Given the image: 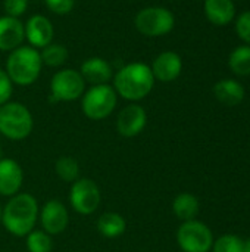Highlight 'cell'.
I'll return each instance as SVG.
<instances>
[{"label":"cell","instance_id":"1","mask_svg":"<svg viewBox=\"0 0 250 252\" xmlns=\"http://www.w3.org/2000/svg\"><path fill=\"white\" fill-rule=\"evenodd\" d=\"M155 86V77L147 63L131 62L118 69L113 75V89L125 100L137 102L144 99Z\"/></svg>","mask_w":250,"mask_h":252},{"label":"cell","instance_id":"2","mask_svg":"<svg viewBox=\"0 0 250 252\" xmlns=\"http://www.w3.org/2000/svg\"><path fill=\"white\" fill-rule=\"evenodd\" d=\"M38 217L37 199L29 193H16L4 205L1 211V223L4 229L18 238L27 236L34 230Z\"/></svg>","mask_w":250,"mask_h":252},{"label":"cell","instance_id":"3","mask_svg":"<svg viewBox=\"0 0 250 252\" xmlns=\"http://www.w3.org/2000/svg\"><path fill=\"white\" fill-rule=\"evenodd\" d=\"M43 62L40 52L31 46H19L6 59V72L13 84L31 86L41 74Z\"/></svg>","mask_w":250,"mask_h":252},{"label":"cell","instance_id":"4","mask_svg":"<svg viewBox=\"0 0 250 252\" xmlns=\"http://www.w3.org/2000/svg\"><path fill=\"white\" fill-rule=\"evenodd\" d=\"M32 115L19 102H7L0 106V134L9 140H24L32 131Z\"/></svg>","mask_w":250,"mask_h":252},{"label":"cell","instance_id":"5","mask_svg":"<svg viewBox=\"0 0 250 252\" xmlns=\"http://www.w3.org/2000/svg\"><path fill=\"white\" fill-rule=\"evenodd\" d=\"M81 97V109L84 115L94 121L109 117L118 103V94L113 86L109 84L91 86Z\"/></svg>","mask_w":250,"mask_h":252},{"label":"cell","instance_id":"6","mask_svg":"<svg viewBox=\"0 0 250 252\" xmlns=\"http://www.w3.org/2000/svg\"><path fill=\"white\" fill-rule=\"evenodd\" d=\"M134 25L144 37H162L174 30L175 16L164 6H147L139 10L134 18Z\"/></svg>","mask_w":250,"mask_h":252},{"label":"cell","instance_id":"7","mask_svg":"<svg viewBox=\"0 0 250 252\" xmlns=\"http://www.w3.org/2000/svg\"><path fill=\"white\" fill-rule=\"evenodd\" d=\"M85 92V81L80 71L59 69L50 80L52 99L56 102H72L80 99Z\"/></svg>","mask_w":250,"mask_h":252},{"label":"cell","instance_id":"8","mask_svg":"<svg viewBox=\"0 0 250 252\" xmlns=\"http://www.w3.org/2000/svg\"><path fill=\"white\" fill-rule=\"evenodd\" d=\"M177 242L184 252H208L214 245V236L202 221L189 220L180 226Z\"/></svg>","mask_w":250,"mask_h":252},{"label":"cell","instance_id":"9","mask_svg":"<svg viewBox=\"0 0 250 252\" xmlns=\"http://www.w3.org/2000/svg\"><path fill=\"white\" fill-rule=\"evenodd\" d=\"M69 202L72 208L84 216L93 214L100 204L99 186L91 179H78L69 190Z\"/></svg>","mask_w":250,"mask_h":252},{"label":"cell","instance_id":"10","mask_svg":"<svg viewBox=\"0 0 250 252\" xmlns=\"http://www.w3.org/2000/svg\"><path fill=\"white\" fill-rule=\"evenodd\" d=\"M25 28V40L34 49H43L53 43L55 28L52 21L44 15H32L24 24Z\"/></svg>","mask_w":250,"mask_h":252},{"label":"cell","instance_id":"11","mask_svg":"<svg viewBox=\"0 0 250 252\" xmlns=\"http://www.w3.org/2000/svg\"><path fill=\"white\" fill-rule=\"evenodd\" d=\"M147 123V114L143 106L137 103L127 105L116 118V130L122 137H136L140 134Z\"/></svg>","mask_w":250,"mask_h":252},{"label":"cell","instance_id":"12","mask_svg":"<svg viewBox=\"0 0 250 252\" xmlns=\"http://www.w3.org/2000/svg\"><path fill=\"white\" fill-rule=\"evenodd\" d=\"M40 220L46 233L59 235L68 227L69 214H68L66 207L60 201L52 199L44 204L41 214H40Z\"/></svg>","mask_w":250,"mask_h":252},{"label":"cell","instance_id":"13","mask_svg":"<svg viewBox=\"0 0 250 252\" xmlns=\"http://www.w3.org/2000/svg\"><path fill=\"white\" fill-rule=\"evenodd\" d=\"M150 69L155 80H159L162 83H171L180 77L183 71V59L177 52H162L153 59Z\"/></svg>","mask_w":250,"mask_h":252},{"label":"cell","instance_id":"14","mask_svg":"<svg viewBox=\"0 0 250 252\" xmlns=\"http://www.w3.org/2000/svg\"><path fill=\"white\" fill-rule=\"evenodd\" d=\"M25 40L24 22L13 16H0V52H12Z\"/></svg>","mask_w":250,"mask_h":252},{"label":"cell","instance_id":"15","mask_svg":"<svg viewBox=\"0 0 250 252\" xmlns=\"http://www.w3.org/2000/svg\"><path fill=\"white\" fill-rule=\"evenodd\" d=\"M24 182V173L21 165L10 159L1 158L0 159V195L3 196H13L19 192Z\"/></svg>","mask_w":250,"mask_h":252},{"label":"cell","instance_id":"16","mask_svg":"<svg viewBox=\"0 0 250 252\" xmlns=\"http://www.w3.org/2000/svg\"><path fill=\"white\" fill-rule=\"evenodd\" d=\"M80 74L83 75L84 81L90 83L91 86L108 84V81L113 78L112 65L100 56H93L84 61L81 63Z\"/></svg>","mask_w":250,"mask_h":252},{"label":"cell","instance_id":"17","mask_svg":"<svg viewBox=\"0 0 250 252\" xmlns=\"http://www.w3.org/2000/svg\"><path fill=\"white\" fill-rule=\"evenodd\" d=\"M203 9L208 21L218 27L228 25L236 16L233 0H205Z\"/></svg>","mask_w":250,"mask_h":252},{"label":"cell","instance_id":"18","mask_svg":"<svg viewBox=\"0 0 250 252\" xmlns=\"http://www.w3.org/2000/svg\"><path fill=\"white\" fill-rule=\"evenodd\" d=\"M214 94L221 103L236 106L245 99V87L237 80L225 78L214 86Z\"/></svg>","mask_w":250,"mask_h":252},{"label":"cell","instance_id":"19","mask_svg":"<svg viewBox=\"0 0 250 252\" xmlns=\"http://www.w3.org/2000/svg\"><path fill=\"white\" fill-rule=\"evenodd\" d=\"M127 229L124 217L118 213H105L97 220V230L105 238H118Z\"/></svg>","mask_w":250,"mask_h":252},{"label":"cell","instance_id":"20","mask_svg":"<svg viewBox=\"0 0 250 252\" xmlns=\"http://www.w3.org/2000/svg\"><path fill=\"white\" fill-rule=\"evenodd\" d=\"M172 211L183 221L194 220L199 213V201L192 193H180L172 202Z\"/></svg>","mask_w":250,"mask_h":252},{"label":"cell","instance_id":"21","mask_svg":"<svg viewBox=\"0 0 250 252\" xmlns=\"http://www.w3.org/2000/svg\"><path fill=\"white\" fill-rule=\"evenodd\" d=\"M228 66L236 75H250V46L236 47L228 58Z\"/></svg>","mask_w":250,"mask_h":252},{"label":"cell","instance_id":"22","mask_svg":"<svg viewBox=\"0 0 250 252\" xmlns=\"http://www.w3.org/2000/svg\"><path fill=\"white\" fill-rule=\"evenodd\" d=\"M40 56H41L43 65H47V66H52V68H57V66H62L68 61L69 52H68V49L63 44L50 43L49 46L41 49Z\"/></svg>","mask_w":250,"mask_h":252},{"label":"cell","instance_id":"23","mask_svg":"<svg viewBox=\"0 0 250 252\" xmlns=\"http://www.w3.org/2000/svg\"><path fill=\"white\" fill-rule=\"evenodd\" d=\"M55 170H56V174H57L63 182L74 183L75 180H78V176H80V165H78L77 159L72 158V157H60V158L56 161Z\"/></svg>","mask_w":250,"mask_h":252},{"label":"cell","instance_id":"24","mask_svg":"<svg viewBox=\"0 0 250 252\" xmlns=\"http://www.w3.org/2000/svg\"><path fill=\"white\" fill-rule=\"evenodd\" d=\"M27 248L29 252H52L53 242L44 230H32L27 235Z\"/></svg>","mask_w":250,"mask_h":252},{"label":"cell","instance_id":"25","mask_svg":"<svg viewBox=\"0 0 250 252\" xmlns=\"http://www.w3.org/2000/svg\"><path fill=\"white\" fill-rule=\"evenodd\" d=\"M214 252H242L243 241L236 235H224L212 245Z\"/></svg>","mask_w":250,"mask_h":252},{"label":"cell","instance_id":"26","mask_svg":"<svg viewBox=\"0 0 250 252\" xmlns=\"http://www.w3.org/2000/svg\"><path fill=\"white\" fill-rule=\"evenodd\" d=\"M236 32L240 40L250 46V10L243 12L236 21Z\"/></svg>","mask_w":250,"mask_h":252},{"label":"cell","instance_id":"27","mask_svg":"<svg viewBox=\"0 0 250 252\" xmlns=\"http://www.w3.org/2000/svg\"><path fill=\"white\" fill-rule=\"evenodd\" d=\"M44 4L55 15H68L75 6V0H44Z\"/></svg>","mask_w":250,"mask_h":252},{"label":"cell","instance_id":"28","mask_svg":"<svg viewBox=\"0 0 250 252\" xmlns=\"http://www.w3.org/2000/svg\"><path fill=\"white\" fill-rule=\"evenodd\" d=\"M28 7V0H3V9L7 16L19 18L25 13Z\"/></svg>","mask_w":250,"mask_h":252},{"label":"cell","instance_id":"29","mask_svg":"<svg viewBox=\"0 0 250 252\" xmlns=\"http://www.w3.org/2000/svg\"><path fill=\"white\" fill-rule=\"evenodd\" d=\"M12 92H13V83L9 78L7 72L0 68V106L10 100Z\"/></svg>","mask_w":250,"mask_h":252},{"label":"cell","instance_id":"30","mask_svg":"<svg viewBox=\"0 0 250 252\" xmlns=\"http://www.w3.org/2000/svg\"><path fill=\"white\" fill-rule=\"evenodd\" d=\"M242 252H250V239H248V241H245V242H243Z\"/></svg>","mask_w":250,"mask_h":252},{"label":"cell","instance_id":"31","mask_svg":"<svg viewBox=\"0 0 250 252\" xmlns=\"http://www.w3.org/2000/svg\"><path fill=\"white\" fill-rule=\"evenodd\" d=\"M3 158V152H1V149H0V159Z\"/></svg>","mask_w":250,"mask_h":252},{"label":"cell","instance_id":"32","mask_svg":"<svg viewBox=\"0 0 250 252\" xmlns=\"http://www.w3.org/2000/svg\"><path fill=\"white\" fill-rule=\"evenodd\" d=\"M0 221H1V207H0Z\"/></svg>","mask_w":250,"mask_h":252}]
</instances>
